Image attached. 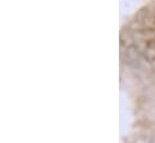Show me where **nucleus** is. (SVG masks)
<instances>
[]
</instances>
